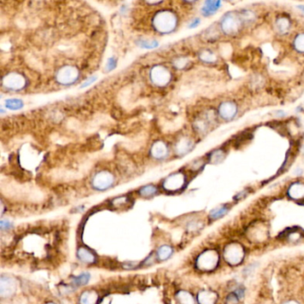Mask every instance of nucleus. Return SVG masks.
Returning a JSON list of instances; mask_svg holds the SVG:
<instances>
[{
    "label": "nucleus",
    "instance_id": "obj_1",
    "mask_svg": "<svg viewBox=\"0 0 304 304\" xmlns=\"http://www.w3.org/2000/svg\"><path fill=\"white\" fill-rule=\"evenodd\" d=\"M245 25L240 13L230 12L222 16L219 22L220 31L228 37H234L239 34Z\"/></svg>",
    "mask_w": 304,
    "mask_h": 304
},
{
    "label": "nucleus",
    "instance_id": "obj_2",
    "mask_svg": "<svg viewBox=\"0 0 304 304\" xmlns=\"http://www.w3.org/2000/svg\"><path fill=\"white\" fill-rule=\"evenodd\" d=\"M153 26L161 34H170L178 27V17L171 11H160L153 19Z\"/></svg>",
    "mask_w": 304,
    "mask_h": 304
},
{
    "label": "nucleus",
    "instance_id": "obj_3",
    "mask_svg": "<svg viewBox=\"0 0 304 304\" xmlns=\"http://www.w3.org/2000/svg\"><path fill=\"white\" fill-rule=\"evenodd\" d=\"M80 78V70L74 65H67L61 67L55 73V80L61 86H71Z\"/></svg>",
    "mask_w": 304,
    "mask_h": 304
},
{
    "label": "nucleus",
    "instance_id": "obj_4",
    "mask_svg": "<svg viewBox=\"0 0 304 304\" xmlns=\"http://www.w3.org/2000/svg\"><path fill=\"white\" fill-rule=\"evenodd\" d=\"M115 175L109 170H100L95 172L91 180V186L96 191H106L114 187Z\"/></svg>",
    "mask_w": 304,
    "mask_h": 304
},
{
    "label": "nucleus",
    "instance_id": "obj_5",
    "mask_svg": "<svg viewBox=\"0 0 304 304\" xmlns=\"http://www.w3.org/2000/svg\"><path fill=\"white\" fill-rule=\"evenodd\" d=\"M219 261V255L217 251L206 250L196 259V268L202 271H210L217 268Z\"/></svg>",
    "mask_w": 304,
    "mask_h": 304
},
{
    "label": "nucleus",
    "instance_id": "obj_6",
    "mask_svg": "<svg viewBox=\"0 0 304 304\" xmlns=\"http://www.w3.org/2000/svg\"><path fill=\"white\" fill-rule=\"evenodd\" d=\"M149 78L154 85L165 87L171 81V72L164 65H155L150 70Z\"/></svg>",
    "mask_w": 304,
    "mask_h": 304
},
{
    "label": "nucleus",
    "instance_id": "obj_7",
    "mask_svg": "<svg viewBox=\"0 0 304 304\" xmlns=\"http://www.w3.org/2000/svg\"><path fill=\"white\" fill-rule=\"evenodd\" d=\"M224 259L231 266L240 264L244 258V250L241 244L231 243L225 247L223 252Z\"/></svg>",
    "mask_w": 304,
    "mask_h": 304
},
{
    "label": "nucleus",
    "instance_id": "obj_8",
    "mask_svg": "<svg viewBox=\"0 0 304 304\" xmlns=\"http://www.w3.org/2000/svg\"><path fill=\"white\" fill-rule=\"evenodd\" d=\"M27 84L24 76L17 71H11L3 77L2 85L11 91H21Z\"/></svg>",
    "mask_w": 304,
    "mask_h": 304
},
{
    "label": "nucleus",
    "instance_id": "obj_9",
    "mask_svg": "<svg viewBox=\"0 0 304 304\" xmlns=\"http://www.w3.org/2000/svg\"><path fill=\"white\" fill-rule=\"evenodd\" d=\"M186 185V176L181 171H177L169 175L163 183V187L165 191L174 193L182 189Z\"/></svg>",
    "mask_w": 304,
    "mask_h": 304
},
{
    "label": "nucleus",
    "instance_id": "obj_10",
    "mask_svg": "<svg viewBox=\"0 0 304 304\" xmlns=\"http://www.w3.org/2000/svg\"><path fill=\"white\" fill-rule=\"evenodd\" d=\"M238 113V107L234 101L227 100L219 105L218 115L223 120L230 121L234 120Z\"/></svg>",
    "mask_w": 304,
    "mask_h": 304
},
{
    "label": "nucleus",
    "instance_id": "obj_11",
    "mask_svg": "<svg viewBox=\"0 0 304 304\" xmlns=\"http://www.w3.org/2000/svg\"><path fill=\"white\" fill-rule=\"evenodd\" d=\"M17 289V283L11 276L2 275L0 280V294L2 298L11 297L15 294Z\"/></svg>",
    "mask_w": 304,
    "mask_h": 304
},
{
    "label": "nucleus",
    "instance_id": "obj_12",
    "mask_svg": "<svg viewBox=\"0 0 304 304\" xmlns=\"http://www.w3.org/2000/svg\"><path fill=\"white\" fill-rule=\"evenodd\" d=\"M170 155V150L169 146L162 140L155 141L150 148L151 157L156 161H164V160L168 159Z\"/></svg>",
    "mask_w": 304,
    "mask_h": 304
},
{
    "label": "nucleus",
    "instance_id": "obj_13",
    "mask_svg": "<svg viewBox=\"0 0 304 304\" xmlns=\"http://www.w3.org/2000/svg\"><path fill=\"white\" fill-rule=\"evenodd\" d=\"M216 115L213 113L207 112L205 115H200L194 121V129L199 134H205L210 128V125L215 120Z\"/></svg>",
    "mask_w": 304,
    "mask_h": 304
},
{
    "label": "nucleus",
    "instance_id": "obj_14",
    "mask_svg": "<svg viewBox=\"0 0 304 304\" xmlns=\"http://www.w3.org/2000/svg\"><path fill=\"white\" fill-rule=\"evenodd\" d=\"M195 143L188 136H181L176 141L174 145V151L176 155L180 157H183L187 155L194 148Z\"/></svg>",
    "mask_w": 304,
    "mask_h": 304
},
{
    "label": "nucleus",
    "instance_id": "obj_15",
    "mask_svg": "<svg viewBox=\"0 0 304 304\" xmlns=\"http://www.w3.org/2000/svg\"><path fill=\"white\" fill-rule=\"evenodd\" d=\"M274 27L280 35H285L292 28V22L287 15H281L275 20Z\"/></svg>",
    "mask_w": 304,
    "mask_h": 304
},
{
    "label": "nucleus",
    "instance_id": "obj_16",
    "mask_svg": "<svg viewBox=\"0 0 304 304\" xmlns=\"http://www.w3.org/2000/svg\"><path fill=\"white\" fill-rule=\"evenodd\" d=\"M287 194L291 199L295 201L304 200V183L303 182H294L290 185Z\"/></svg>",
    "mask_w": 304,
    "mask_h": 304
},
{
    "label": "nucleus",
    "instance_id": "obj_17",
    "mask_svg": "<svg viewBox=\"0 0 304 304\" xmlns=\"http://www.w3.org/2000/svg\"><path fill=\"white\" fill-rule=\"evenodd\" d=\"M77 257L80 261L84 262L86 264H92L95 261V255L85 246H80L77 250Z\"/></svg>",
    "mask_w": 304,
    "mask_h": 304
},
{
    "label": "nucleus",
    "instance_id": "obj_18",
    "mask_svg": "<svg viewBox=\"0 0 304 304\" xmlns=\"http://www.w3.org/2000/svg\"><path fill=\"white\" fill-rule=\"evenodd\" d=\"M218 300L217 294L211 290H202L197 294L199 304H215Z\"/></svg>",
    "mask_w": 304,
    "mask_h": 304
},
{
    "label": "nucleus",
    "instance_id": "obj_19",
    "mask_svg": "<svg viewBox=\"0 0 304 304\" xmlns=\"http://www.w3.org/2000/svg\"><path fill=\"white\" fill-rule=\"evenodd\" d=\"M99 301V294L95 290L89 289L84 291L80 297V304H97Z\"/></svg>",
    "mask_w": 304,
    "mask_h": 304
},
{
    "label": "nucleus",
    "instance_id": "obj_20",
    "mask_svg": "<svg viewBox=\"0 0 304 304\" xmlns=\"http://www.w3.org/2000/svg\"><path fill=\"white\" fill-rule=\"evenodd\" d=\"M198 58L206 65H214L218 62V56L210 49L201 50L198 54Z\"/></svg>",
    "mask_w": 304,
    "mask_h": 304
},
{
    "label": "nucleus",
    "instance_id": "obj_21",
    "mask_svg": "<svg viewBox=\"0 0 304 304\" xmlns=\"http://www.w3.org/2000/svg\"><path fill=\"white\" fill-rule=\"evenodd\" d=\"M220 5H221L220 1H206L204 6L202 7L201 12L205 16L212 15L216 11H218Z\"/></svg>",
    "mask_w": 304,
    "mask_h": 304
},
{
    "label": "nucleus",
    "instance_id": "obj_22",
    "mask_svg": "<svg viewBox=\"0 0 304 304\" xmlns=\"http://www.w3.org/2000/svg\"><path fill=\"white\" fill-rule=\"evenodd\" d=\"M158 187L155 185H145L139 190V195L143 198H151L158 194Z\"/></svg>",
    "mask_w": 304,
    "mask_h": 304
},
{
    "label": "nucleus",
    "instance_id": "obj_23",
    "mask_svg": "<svg viewBox=\"0 0 304 304\" xmlns=\"http://www.w3.org/2000/svg\"><path fill=\"white\" fill-rule=\"evenodd\" d=\"M172 254H173V249L171 246L166 245V244L162 245L156 252V259H159L161 261H164V260L170 259Z\"/></svg>",
    "mask_w": 304,
    "mask_h": 304
},
{
    "label": "nucleus",
    "instance_id": "obj_24",
    "mask_svg": "<svg viewBox=\"0 0 304 304\" xmlns=\"http://www.w3.org/2000/svg\"><path fill=\"white\" fill-rule=\"evenodd\" d=\"M179 304H195V298L187 291L180 290L176 295Z\"/></svg>",
    "mask_w": 304,
    "mask_h": 304
},
{
    "label": "nucleus",
    "instance_id": "obj_25",
    "mask_svg": "<svg viewBox=\"0 0 304 304\" xmlns=\"http://www.w3.org/2000/svg\"><path fill=\"white\" fill-rule=\"evenodd\" d=\"M130 204V197L127 196V195L118 196L116 198H114V199L112 200V202H111V205L115 209H124L126 207H128Z\"/></svg>",
    "mask_w": 304,
    "mask_h": 304
},
{
    "label": "nucleus",
    "instance_id": "obj_26",
    "mask_svg": "<svg viewBox=\"0 0 304 304\" xmlns=\"http://www.w3.org/2000/svg\"><path fill=\"white\" fill-rule=\"evenodd\" d=\"M90 280V274L89 272H83L81 274L73 277L71 279V285L74 287L82 286L84 284H88Z\"/></svg>",
    "mask_w": 304,
    "mask_h": 304
},
{
    "label": "nucleus",
    "instance_id": "obj_27",
    "mask_svg": "<svg viewBox=\"0 0 304 304\" xmlns=\"http://www.w3.org/2000/svg\"><path fill=\"white\" fill-rule=\"evenodd\" d=\"M23 100L18 98H8L5 101V106L6 109L12 110V111H18L23 107Z\"/></svg>",
    "mask_w": 304,
    "mask_h": 304
},
{
    "label": "nucleus",
    "instance_id": "obj_28",
    "mask_svg": "<svg viewBox=\"0 0 304 304\" xmlns=\"http://www.w3.org/2000/svg\"><path fill=\"white\" fill-rule=\"evenodd\" d=\"M137 45L144 49H154L159 46L158 41L155 40H148V39H140L137 40Z\"/></svg>",
    "mask_w": 304,
    "mask_h": 304
},
{
    "label": "nucleus",
    "instance_id": "obj_29",
    "mask_svg": "<svg viewBox=\"0 0 304 304\" xmlns=\"http://www.w3.org/2000/svg\"><path fill=\"white\" fill-rule=\"evenodd\" d=\"M293 47L296 52L300 54H304V32L298 33L294 37Z\"/></svg>",
    "mask_w": 304,
    "mask_h": 304
},
{
    "label": "nucleus",
    "instance_id": "obj_30",
    "mask_svg": "<svg viewBox=\"0 0 304 304\" xmlns=\"http://www.w3.org/2000/svg\"><path fill=\"white\" fill-rule=\"evenodd\" d=\"M228 211H229V207L227 205H221V206H219V207L212 210L210 212V217L211 219H220L221 217L227 214Z\"/></svg>",
    "mask_w": 304,
    "mask_h": 304
},
{
    "label": "nucleus",
    "instance_id": "obj_31",
    "mask_svg": "<svg viewBox=\"0 0 304 304\" xmlns=\"http://www.w3.org/2000/svg\"><path fill=\"white\" fill-rule=\"evenodd\" d=\"M224 151L221 149L216 150L210 155V162L213 164H218L222 160L224 159Z\"/></svg>",
    "mask_w": 304,
    "mask_h": 304
},
{
    "label": "nucleus",
    "instance_id": "obj_32",
    "mask_svg": "<svg viewBox=\"0 0 304 304\" xmlns=\"http://www.w3.org/2000/svg\"><path fill=\"white\" fill-rule=\"evenodd\" d=\"M188 65H189V60L184 56L177 57L173 60V66L178 70H184Z\"/></svg>",
    "mask_w": 304,
    "mask_h": 304
},
{
    "label": "nucleus",
    "instance_id": "obj_33",
    "mask_svg": "<svg viewBox=\"0 0 304 304\" xmlns=\"http://www.w3.org/2000/svg\"><path fill=\"white\" fill-rule=\"evenodd\" d=\"M116 67H117V59L115 58V56L109 57L108 60L106 62L105 70H106L107 72H110V71L115 70Z\"/></svg>",
    "mask_w": 304,
    "mask_h": 304
},
{
    "label": "nucleus",
    "instance_id": "obj_34",
    "mask_svg": "<svg viewBox=\"0 0 304 304\" xmlns=\"http://www.w3.org/2000/svg\"><path fill=\"white\" fill-rule=\"evenodd\" d=\"M240 298L234 294V292L232 294H230L227 299H226V304H239Z\"/></svg>",
    "mask_w": 304,
    "mask_h": 304
},
{
    "label": "nucleus",
    "instance_id": "obj_35",
    "mask_svg": "<svg viewBox=\"0 0 304 304\" xmlns=\"http://www.w3.org/2000/svg\"><path fill=\"white\" fill-rule=\"evenodd\" d=\"M0 228H1L2 231H8V230H11L13 228V223L8 219H3L1 220Z\"/></svg>",
    "mask_w": 304,
    "mask_h": 304
},
{
    "label": "nucleus",
    "instance_id": "obj_36",
    "mask_svg": "<svg viewBox=\"0 0 304 304\" xmlns=\"http://www.w3.org/2000/svg\"><path fill=\"white\" fill-rule=\"evenodd\" d=\"M96 76H90L89 77L88 79H86L85 81L80 85V89H85V88H88L89 86L91 85L92 83H94L95 80H96Z\"/></svg>",
    "mask_w": 304,
    "mask_h": 304
},
{
    "label": "nucleus",
    "instance_id": "obj_37",
    "mask_svg": "<svg viewBox=\"0 0 304 304\" xmlns=\"http://www.w3.org/2000/svg\"><path fill=\"white\" fill-rule=\"evenodd\" d=\"M200 22H201V21H200L199 18H195L194 20H192L190 22L188 27H189L190 29H194V28L197 27V26L200 24Z\"/></svg>",
    "mask_w": 304,
    "mask_h": 304
},
{
    "label": "nucleus",
    "instance_id": "obj_38",
    "mask_svg": "<svg viewBox=\"0 0 304 304\" xmlns=\"http://www.w3.org/2000/svg\"><path fill=\"white\" fill-rule=\"evenodd\" d=\"M283 304H300L298 302H296V301H294V300H290V301H287V302H285Z\"/></svg>",
    "mask_w": 304,
    "mask_h": 304
},
{
    "label": "nucleus",
    "instance_id": "obj_39",
    "mask_svg": "<svg viewBox=\"0 0 304 304\" xmlns=\"http://www.w3.org/2000/svg\"><path fill=\"white\" fill-rule=\"evenodd\" d=\"M55 304V303H47V304Z\"/></svg>",
    "mask_w": 304,
    "mask_h": 304
}]
</instances>
